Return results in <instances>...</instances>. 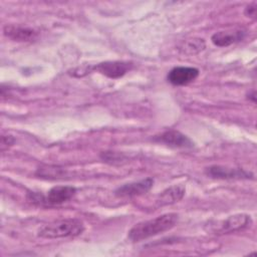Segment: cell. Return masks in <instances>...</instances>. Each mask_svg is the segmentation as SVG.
<instances>
[{
    "mask_svg": "<svg viewBox=\"0 0 257 257\" xmlns=\"http://www.w3.org/2000/svg\"><path fill=\"white\" fill-rule=\"evenodd\" d=\"M14 143V139L11 136H2L1 138V145H2V150L4 149V146L10 147Z\"/></svg>",
    "mask_w": 257,
    "mask_h": 257,
    "instance_id": "obj_15",
    "label": "cell"
},
{
    "mask_svg": "<svg viewBox=\"0 0 257 257\" xmlns=\"http://www.w3.org/2000/svg\"><path fill=\"white\" fill-rule=\"evenodd\" d=\"M243 38L242 31H218L211 37L212 42L216 46H229Z\"/></svg>",
    "mask_w": 257,
    "mask_h": 257,
    "instance_id": "obj_12",
    "label": "cell"
},
{
    "mask_svg": "<svg viewBox=\"0 0 257 257\" xmlns=\"http://www.w3.org/2000/svg\"><path fill=\"white\" fill-rule=\"evenodd\" d=\"M245 15H247L248 17H255L256 15V3H252L249 4L246 8H245Z\"/></svg>",
    "mask_w": 257,
    "mask_h": 257,
    "instance_id": "obj_14",
    "label": "cell"
},
{
    "mask_svg": "<svg viewBox=\"0 0 257 257\" xmlns=\"http://www.w3.org/2000/svg\"><path fill=\"white\" fill-rule=\"evenodd\" d=\"M181 53L186 55H194L201 52L205 48V41L203 38H191L182 41L179 46Z\"/></svg>",
    "mask_w": 257,
    "mask_h": 257,
    "instance_id": "obj_13",
    "label": "cell"
},
{
    "mask_svg": "<svg viewBox=\"0 0 257 257\" xmlns=\"http://www.w3.org/2000/svg\"><path fill=\"white\" fill-rule=\"evenodd\" d=\"M251 224H252V219L249 215L236 214L233 216H229L226 220H224L217 231L221 233L236 232V231L245 229L248 226L250 227Z\"/></svg>",
    "mask_w": 257,
    "mask_h": 257,
    "instance_id": "obj_7",
    "label": "cell"
},
{
    "mask_svg": "<svg viewBox=\"0 0 257 257\" xmlns=\"http://www.w3.org/2000/svg\"><path fill=\"white\" fill-rule=\"evenodd\" d=\"M185 191H186V189L183 185L172 186L161 193L158 203H159V205L164 206V205H169V204L179 202L184 197Z\"/></svg>",
    "mask_w": 257,
    "mask_h": 257,
    "instance_id": "obj_11",
    "label": "cell"
},
{
    "mask_svg": "<svg viewBox=\"0 0 257 257\" xmlns=\"http://www.w3.org/2000/svg\"><path fill=\"white\" fill-rule=\"evenodd\" d=\"M154 141L166 144L173 148L191 149L194 147V143L190 138H188L181 132L175 131V130L166 131L163 134L156 136L154 138Z\"/></svg>",
    "mask_w": 257,
    "mask_h": 257,
    "instance_id": "obj_4",
    "label": "cell"
},
{
    "mask_svg": "<svg viewBox=\"0 0 257 257\" xmlns=\"http://www.w3.org/2000/svg\"><path fill=\"white\" fill-rule=\"evenodd\" d=\"M206 174L212 178L217 179H242V178H250V173L245 172L242 169H232L222 166H212L207 168Z\"/></svg>",
    "mask_w": 257,
    "mask_h": 257,
    "instance_id": "obj_9",
    "label": "cell"
},
{
    "mask_svg": "<svg viewBox=\"0 0 257 257\" xmlns=\"http://www.w3.org/2000/svg\"><path fill=\"white\" fill-rule=\"evenodd\" d=\"M84 230V225L82 221L78 219H63L46 224L39 228L37 235L41 238L46 239H56L73 237L81 234Z\"/></svg>",
    "mask_w": 257,
    "mask_h": 257,
    "instance_id": "obj_2",
    "label": "cell"
},
{
    "mask_svg": "<svg viewBox=\"0 0 257 257\" xmlns=\"http://www.w3.org/2000/svg\"><path fill=\"white\" fill-rule=\"evenodd\" d=\"M154 185V180L152 178H147L138 182H133L128 184H124L120 187H118L114 194L117 197L120 198H131L136 196H141L146 194L151 190V188Z\"/></svg>",
    "mask_w": 257,
    "mask_h": 257,
    "instance_id": "obj_3",
    "label": "cell"
},
{
    "mask_svg": "<svg viewBox=\"0 0 257 257\" xmlns=\"http://www.w3.org/2000/svg\"><path fill=\"white\" fill-rule=\"evenodd\" d=\"M178 222V214L168 213L136 224L128 231V239L133 242H140L158 234L172 229Z\"/></svg>",
    "mask_w": 257,
    "mask_h": 257,
    "instance_id": "obj_1",
    "label": "cell"
},
{
    "mask_svg": "<svg viewBox=\"0 0 257 257\" xmlns=\"http://www.w3.org/2000/svg\"><path fill=\"white\" fill-rule=\"evenodd\" d=\"M132 67L133 64L126 61H104L93 65V70L109 78H118L123 76Z\"/></svg>",
    "mask_w": 257,
    "mask_h": 257,
    "instance_id": "obj_5",
    "label": "cell"
},
{
    "mask_svg": "<svg viewBox=\"0 0 257 257\" xmlns=\"http://www.w3.org/2000/svg\"><path fill=\"white\" fill-rule=\"evenodd\" d=\"M3 33L6 37L15 41H30L37 35L34 29L20 25H5L3 27Z\"/></svg>",
    "mask_w": 257,
    "mask_h": 257,
    "instance_id": "obj_10",
    "label": "cell"
},
{
    "mask_svg": "<svg viewBox=\"0 0 257 257\" xmlns=\"http://www.w3.org/2000/svg\"><path fill=\"white\" fill-rule=\"evenodd\" d=\"M75 192L76 189L72 186H55L48 191L44 202L52 205L62 204L70 200L74 196Z\"/></svg>",
    "mask_w": 257,
    "mask_h": 257,
    "instance_id": "obj_8",
    "label": "cell"
},
{
    "mask_svg": "<svg viewBox=\"0 0 257 257\" xmlns=\"http://www.w3.org/2000/svg\"><path fill=\"white\" fill-rule=\"evenodd\" d=\"M199 75V69L190 66H176L168 73V80L174 85H186Z\"/></svg>",
    "mask_w": 257,
    "mask_h": 257,
    "instance_id": "obj_6",
    "label": "cell"
}]
</instances>
